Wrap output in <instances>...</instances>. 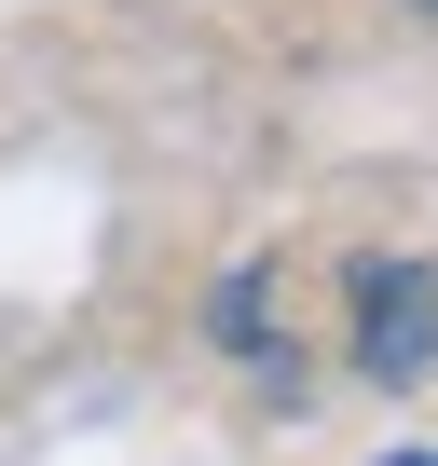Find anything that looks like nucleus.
<instances>
[{"mask_svg":"<svg viewBox=\"0 0 438 466\" xmlns=\"http://www.w3.org/2000/svg\"><path fill=\"white\" fill-rule=\"evenodd\" d=\"M438 357V289L424 275H370L356 302V370H424Z\"/></svg>","mask_w":438,"mask_h":466,"instance_id":"nucleus-1","label":"nucleus"},{"mask_svg":"<svg viewBox=\"0 0 438 466\" xmlns=\"http://www.w3.org/2000/svg\"><path fill=\"white\" fill-rule=\"evenodd\" d=\"M383 466H438V452H383Z\"/></svg>","mask_w":438,"mask_h":466,"instance_id":"nucleus-2","label":"nucleus"}]
</instances>
